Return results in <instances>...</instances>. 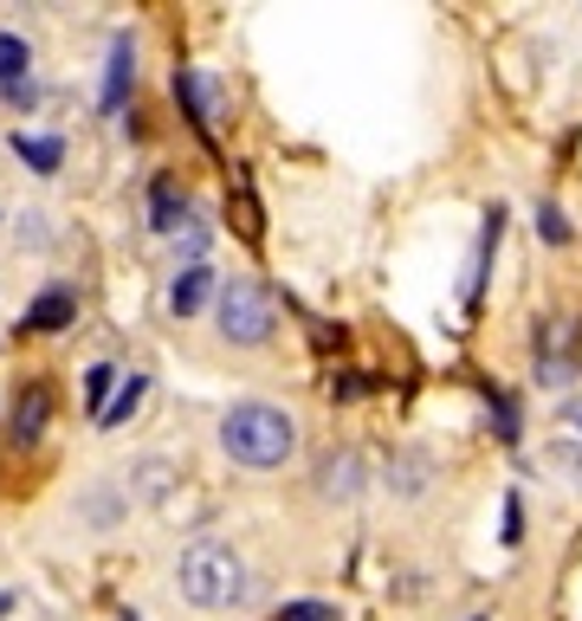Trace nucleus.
I'll use <instances>...</instances> for the list:
<instances>
[{
    "instance_id": "obj_2",
    "label": "nucleus",
    "mask_w": 582,
    "mask_h": 621,
    "mask_svg": "<svg viewBox=\"0 0 582 621\" xmlns=\"http://www.w3.org/2000/svg\"><path fill=\"white\" fill-rule=\"evenodd\" d=\"M175 589L195 609H233V602H246V563L226 544H188L175 563Z\"/></svg>"
},
{
    "instance_id": "obj_13",
    "label": "nucleus",
    "mask_w": 582,
    "mask_h": 621,
    "mask_svg": "<svg viewBox=\"0 0 582 621\" xmlns=\"http://www.w3.org/2000/svg\"><path fill=\"white\" fill-rule=\"evenodd\" d=\"M110 382H117V369H110V363H97V369L84 376V395H91V414H104V395H110Z\"/></svg>"
},
{
    "instance_id": "obj_4",
    "label": "nucleus",
    "mask_w": 582,
    "mask_h": 621,
    "mask_svg": "<svg viewBox=\"0 0 582 621\" xmlns=\"http://www.w3.org/2000/svg\"><path fill=\"white\" fill-rule=\"evenodd\" d=\"M208 298H214V273H208L201 260H195V266H182L175 285H168V311H175V318H195Z\"/></svg>"
},
{
    "instance_id": "obj_3",
    "label": "nucleus",
    "mask_w": 582,
    "mask_h": 621,
    "mask_svg": "<svg viewBox=\"0 0 582 621\" xmlns=\"http://www.w3.org/2000/svg\"><path fill=\"white\" fill-rule=\"evenodd\" d=\"M214 324L226 344H266L272 337V324H279V298L259 285V278H226L214 298Z\"/></svg>"
},
{
    "instance_id": "obj_12",
    "label": "nucleus",
    "mask_w": 582,
    "mask_h": 621,
    "mask_svg": "<svg viewBox=\"0 0 582 621\" xmlns=\"http://www.w3.org/2000/svg\"><path fill=\"white\" fill-rule=\"evenodd\" d=\"M13 421H20V440H33V434H39V421H46V389H33V395L20 402Z\"/></svg>"
},
{
    "instance_id": "obj_11",
    "label": "nucleus",
    "mask_w": 582,
    "mask_h": 621,
    "mask_svg": "<svg viewBox=\"0 0 582 621\" xmlns=\"http://www.w3.org/2000/svg\"><path fill=\"white\" fill-rule=\"evenodd\" d=\"M143 376H130V382H124V389H117V402H104V414H97V427H124V421H130V414H137V402H143Z\"/></svg>"
},
{
    "instance_id": "obj_5",
    "label": "nucleus",
    "mask_w": 582,
    "mask_h": 621,
    "mask_svg": "<svg viewBox=\"0 0 582 621\" xmlns=\"http://www.w3.org/2000/svg\"><path fill=\"white\" fill-rule=\"evenodd\" d=\"M26 39H13V33H0V91L13 97V104H33V78H26Z\"/></svg>"
},
{
    "instance_id": "obj_20",
    "label": "nucleus",
    "mask_w": 582,
    "mask_h": 621,
    "mask_svg": "<svg viewBox=\"0 0 582 621\" xmlns=\"http://www.w3.org/2000/svg\"><path fill=\"white\" fill-rule=\"evenodd\" d=\"M124 621H137V616H124Z\"/></svg>"
},
{
    "instance_id": "obj_14",
    "label": "nucleus",
    "mask_w": 582,
    "mask_h": 621,
    "mask_svg": "<svg viewBox=\"0 0 582 621\" xmlns=\"http://www.w3.org/2000/svg\"><path fill=\"white\" fill-rule=\"evenodd\" d=\"M537 233H544L550 246H563V240H570V227H563V214H557V207H544V214H537Z\"/></svg>"
},
{
    "instance_id": "obj_8",
    "label": "nucleus",
    "mask_w": 582,
    "mask_h": 621,
    "mask_svg": "<svg viewBox=\"0 0 582 621\" xmlns=\"http://www.w3.org/2000/svg\"><path fill=\"white\" fill-rule=\"evenodd\" d=\"M175 91H182V97H195L201 124H214V117H220V84L208 78V71H182V78H175Z\"/></svg>"
},
{
    "instance_id": "obj_15",
    "label": "nucleus",
    "mask_w": 582,
    "mask_h": 621,
    "mask_svg": "<svg viewBox=\"0 0 582 621\" xmlns=\"http://www.w3.org/2000/svg\"><path fill=\"white\" fill-rule=\"evenodd\" d=\"M279 621H337V616H330V602H291Z\"/></svg>"
},
{
    "instance_id": "obj_9",
    "label": "nucleus",
    "mask_w": 582,
    "mask_h": 621,
    "mask_svg": "<svg viewBox=\"0 0 582 621\" xmlns=\"http://www.w3.org/2000/svg\"><path fill=\"white\" fill-rule=\"evenodd\" d=\"M13 149H20V156L39 169V175H53V169L66 162V142H59V137H26V130H20V137H13Z\"/></svg>"
},
{
    "instance_id": "obj_18",
    "label": "nucleus",
    "mask_w": 582,
    "mask_h": 621,
    "mask_svg": "<svg viewBox=\"0 0 582 621\" xmlns=\"http://www.w3.org/2000/svg\"><path fill=\"white\" fill-rule=\"evenodd\" d=\"M570 427H582V409H570Z\"/></svg>"
},
{
    "instance_id": "obj_7",
    "label": "nucleus",
    "mask_w": 582,
    "mask_h": 621,
    "mask_svg": "<svg viewBox=\"0 0 582 621\" xmlns=\"http://www.w3.org/2000/svg\"><path fill=\"white\" fill-rule=\"evenodd\" d=\"M78 318V298L66 291V285H53V291H39L33 298V311H26V331H66Z\"/></svg>"
},
{
    "instance_id": "obj_1",
    "label": "nucleus",
    "mask_w": 582,
    "mask_h": 621,
    "mask_svg": "<svg viewBox=\"0 0 582 621\" xmlns=\"http://www.w3.org/2000/svg\"><path fill=\"white\" fill-rule=\"evenodd\" d=\"M220 447H226V460H240V467H253V473H272V467L291 460L298 427H291V414L272 409V402H233L226 421H220Z\"/></svg>"
},
{
    "instance_id": "obj_6",
    "label": "nucleus",
    "mask_w": 582,
    "mask_h": 621,
    "mask_svg": "<svg viewBox=\"0 0 582 621\" xmlns=\"http://www.w3.org/2000/svg\"><path fill=\"white\" fill-rule=\"evenodd\" d=\"M130 78H137V46H130V33H117L110 39V71H104V111H124Z\"/></svg>"
},
{
    "instance_id": "obj_19",
    "label": "nucleus",
    "mask_w": 582,
    "mask_h": 621,
    "mask_svg": "<svg viewBox=\"0 0 582 621\" xmlns=\"http://www.w3.org/2000/svg\"><path fill=\"white\" fill-rule=\"evenodd\" d=\"M0 609H7V596H0Z\"/></svg>"
},
{
    "instance_id": "obj_16",
    "label": "nucleus",
    "mask_w": 582,
    "mask_h": 621,
    "mask_svg": "<svg viewBox=\"0 0 582 621\" xmlns=\"http://www.w3.org/2000/svg\"><path fill=\"white\" fill-rule=\"evenodd\" d=\"M544 460H550V467H563V473H577V485H582V447H550Z\"/></svg>"
},
{
    "instance_id": "obj_10",
    "label": "nucleus",
    "mask_w": 582,
    "mask_h": 621,
    "mask_svg": "<svg viewBox=\"0 0 582 621\" xmlns=\"http://www.w3.org/2000/svg\"><path fill=\"white\" fill-rule=\"evenodd\" d=\"M149 227H155V233H175V227H182V195H175L168 182H155V195H149Z\"/></svg>"
},
{
    "instance_id": "obj_17",
    "label": "nucleus",
    "mask_w": 582,
    "mask_h": 621,
    "mask_svg": "<svg viewBox=\"0 0 582 621\" xmlns=\"http://www.w3.org/2000/svg\"><path fill=\"white\" fill-rule=\"evenodd\" d=\"M499 538H505V544L524 538V505H517V498H505V531H499Z\"/></svg>"
}]
</instances>
